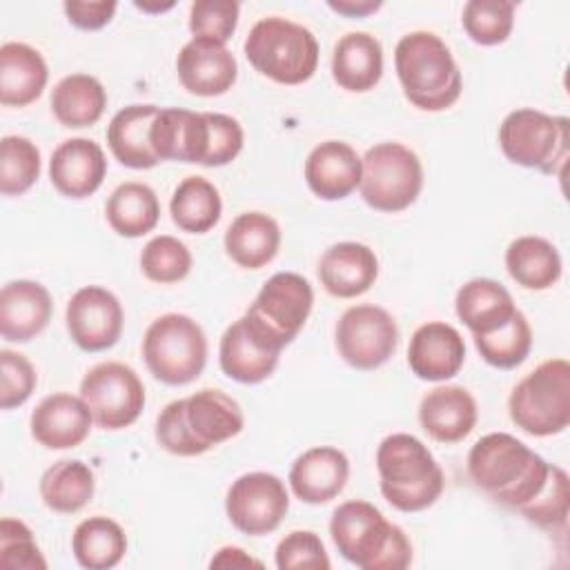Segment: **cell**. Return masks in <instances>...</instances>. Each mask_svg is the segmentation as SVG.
<instances>
[{
  "label": "cell",
  "mask_w": 570,
  "mask_h": 570,
  "mask_svg": "<svg viewBox=\"0 0 570 570\" xmlns=\"http://www.w3.org/2000/svg\"><path fill=\"white\" fill-rule=\"evenodd\" d=\"M334 82L354 94L376 87L383 76V47L367 31H350L338 38L332 53Z\"/></svg>",
  "instance_id": "obj_27"
},
{
  "label": "cell",
  "mask_w": 570,
  "mask_h": 570,
  "mask_svg": "<svg viewBox=\"0 0 570 570\" xmlns=\"http://www.w3.org/2000/svg\"><path fill=\"white\" fill-rule=\"evenodd\" d=\"M207 120H209V147H207L205 167H223L240 154L245 134L240 122L227 114L207 111Z\"/></svg>",
  "instance_id": "obj_47"
},
{
  "label": "cell",
  "mask_w": 570,
  "mask_h": 570,
  "mask_svg": "<svg viewBox=\"0 0 570 570\" xmlns=\"http://www.w3.org/2000/svg\"><path fill=\"white\" fill-rule=\"evenodd\" d=\"M512 423L530 436H552L570 423V363L548 358L528 372L510 392Z\"/></svg>",
  "instance_id": "obj_7"
},
{
  "label": "cell",
  "mask_w": 570,
  "mask_h": 570,
  "mask_svg": "<svg viewBox=\"0 0 570 570\" xmlns=\"http://www.w3.org/2000/svg\"><path fill=\"white\" fill-rule=\"evenodd\" d=\"M550 463L508 432L481 436L468 452V476L494 503L521 510L543 488Z\"/></svg>",
  "instance_id": "obj_1"
},
{
  "label": "cell",
  "mask_w": 570,
  "mask_h": 570,
  "mask_svg": "<svg viewBox=\"0 0 570 570\" xmlns=\"http://www.w3.org/2000/svg\"><path fill=\"white\" fill-rule=\"evenodd\" d=\"M180 85L194 96H223L229 91L238 76L234 53L214 40L191 38L176 58Z\"/></svg>",
  "instance_id": "obj_16"
},
{
  "label": "cell",
  "mask_w": 570,
  "mask_h": 570,
  "mask_svg": "<svg viewBox=\"0 0 570 570\" xmlns=\"http://www.w3.org/2000/svg\"><path fill=\"white\" fill-rule=\"evenodd\" d=\"M281 247L278 223L263 212L238 214L225 232L227 256L245 269H261L274 261Z\"/></svg>",
  "instance_id": "obj_30"
},
{
  "label": "cell",
  "mask_w": 570,
  "mask_h": 570,
  "mask_svg": "<svg viewBox=\"0 0 570 570\" xmlns=\"http://www.w3.org/2000/svg\"><path fill=\"white\" fill-rule=\"evenodd\" d=\"M454 309L472 336L501 327L517 312L512 294L492 278H472L461 285L454 298Z\"/></svg>",
  "instance_id": "obj_31"
},
{
  "label": "cell",
  "mask_w": 570,
  "mask_h": 570,
  "mask_svg": "<svg viewBox=\"0 0 570 570\" xmlns=\"http://www.w3.org/2000/svg\"><path fill=\"white\" fill-rule=\"evenodd\" d=\"M503 156L541 174L563 176L568 160V118L548 116L539 109L510 111L499 127Z\"/></svg>",
  "instance_id": "obj_10"
},
{
  "label": "cell",
  "mask_w": 570,
  "mask_h": 570,
  "mask_svg": "<svg viewBox=\"0 0 570 570\" xmlns=\"http://www.w3.org/2000/svg\"><path fill=\"white\" fill-rule=\"evenodd\" d=\"M116 7L118 4L114 0H67L62 4L67 20L85 31H96L109 24Z\"/></svg>",
  "instance_id": "obj_48"
},
{
  "label": "cell",
  "mask_w": 570,
  "mask_h": 570,
  "mask_svg": "<svg viewBox=\"0 0 570 570\" xmlns=\"http://www.w3.org/2000/svg\"><path fill=\"white\" fill-rule=\"evenodd\" d=\"M465 361V341L456 327L430 321L416 327L407 345V365L421 381H445L459 374Z\"/></svg>",
  "instance_id": "obj_19"
},
{
  "label": "cell",
  "mask_w": 570,
  "mask_h": 570,
  "mask_svg": "<svg viewBox=\"0 0 570 570\" xmlns=\"http://www.w3.org/2000/svg\"><path fill=\"white\" fill-rule=\"evenodd\" d=\"M312 305L309 281L294 272H278L267 278L243 318L263 345L283 352L303 330Z\"/></svg>",
  "instance_id": "obj_9"
},
{
  "label": "cell",
  "mask_w": 570,
  "mask_h": 570,
  "mask_svg": "<svg viewBox=\"0 0 570 570\" xmlns=\"http://www.w3.org/2000/svg\"><path fill=\"white\" fill-rule=\"evenodd\" d=\"M476 401L461 385H436L419 403V423L439 443H459L476 425Z\"/></svg>",
  "instance_id": "obj_25"
},
{
  "label": "cell",
  "mask_w": 570,
  "mask_h": 570,
  "mask_svg": "<svg viewBox=\"0 0 570 570\" xmlns=\"http://www.w3.org/2000/svg\"><path fill=\"white\" fill-rule=\"evenodd\" d=\"M517 4L510 0H470L463 7L461 24L472 42L492 47L508 40L514 27Z\"/></svg>",
  "instance_id": "obj_39"
},
{
  "label": "cell",
  "mask_w": 570,
  "mask_h": 570,
  "mask_svg": "<svg viewBox=\"0 0 570 570\" xmlns=\"http://www.w3.org/2000/svg\"><path fill=\"white\" fill-rule=\"evenodd\" d=\"M40 149L24 136L0 140V191L4 196L24 194L40 176Z\"/></svg>",
  "instance_id": "obj_40"
},
{
  "label": "cell",
  "mask_w": 570,
  "mask_h": 570,
  "mask_svg": "<svg viewBox=\"0 0 570 570\" xmlns=\"http://www.w3.org/2000/svg\"><path fill=\"white\" fill-rule=\"evenodd\" d=\"M0 568L4 570H45L47 561L33 539L31 528L4 517L0 521Z\"/></svg>",
  "instance_id": "obj_43"
},
{
  "label": "cell",
  "mask_w": 570,
  "mask_h": 570,
  "mask_svg": "<svg viewBox=\"0 0 570 570\" xmlns=\"http://www.w3.org/2000/svg\"><path fill=\"white\" fill-rule=\"evenodd\" d=\"M278 570H327L330 557L321 537L312 530H294L285 534L274 552Z\"/></svg>",
  "instance_id": "obj_45"
},
{
  "label": "cell",
  "mask_w": 570,
  "mask_h": 570,
  "mask_svg": "<svg viewBox=\"0 0 570 570\" xmlns=\"http://www.w3.org/2000/svg\"><path fill=\"white\" fill-rule=\"evenodd\" d=\"M147 370L165 385H187L200 376L207 363L203 327L185 314H163L149 323L142 336Z\"/></svg>",
  "instance_id": "obj_8"
},
{
  "label": "cell",
  "mask_w": 570,
  "mask_h": 570,
  "mask_svg": "<svg viewBox=\"0 0 570 570\" xmlns=\"http://www.w3.org/2000/svg\"><path fill=\"white\" fill-rule=\"evenodd\" d=\"M243 425V410L229 394L216 387H203L160 410L156 441L169 454L196 456L240 434Z\"/></svg>",
  "instance_id": "obj_2"
},
{
  "label": "cell",
  "mask_w": 570,
  "mask_h": 570,
  "mask_svg": "<svg viewBox=\"0 0 570 570\" xmlns=\"http://www.w3.org/2000/svg\"><path fill=\"white\" fill-rule=\"evenodd\" d=\"M151 147L158 160L205 165L209 147L207 111L167 107L158 111L151 125Z\"/></svg>",
  "instance_id": "obj_17"
},
{
  "label": "cell",
  "mask_w": 570,
  "mask_h": 570,
  "mask_svg": "<svg viewBox=\"0 0 570 570\" xmlns=\"http://www.w3.org/2000/svg\"><path fill=\"white\" fill-rule=\"evenodd\" d=\"M376 470L381 494L401 512H421L434 505L445 488L443 470L428 445L407 432L381 441Z\"/></svg>",
  "instance_id": "obj_5"
},
{
  "label": "cell",
  "mask_w": 570,
  "mask_h": 570,
  "mask_svg": "<svg viewBox=\"0 0 570 570\" xmlns=\"http://www.w3.org/2000/svg\"><path fill=\"white\" fill-rule=\"evenodd\" d=\"M212 568H247V566H261V561L252 559L245 550L240 548H234V546H227V548H220L216 552V557L209 561Z\"/></svg>",
  "instance_id": "obj_50"
},
{
  "label": "cell",
  "mask_w": 570,
  "mask_h": 570,
  "mask_svg": "<svg viewBox=\"0 0 570 570\" xmlns=\"http://www.w3.org/2000/svg\"><path fill=\"white\" fill-rule=\"evenodd\" d=\"M245 58L265 78L281 85L307 82L318 67L316 36L287 18H261L243 42Z\"/></svg>",
  "instance_id": "obj_6"
},
{
  "label": "cell",
  "mask_w": 570,
  "mask_h": 570,
  "mask_svg": "<svg viewBox=\"0 0 570 570\" xmlns=\"http://www.w3.org/2000/svg\"><path fill=\"white\" fill-rule=\"evenodd\" d=\"M49 80V69L38 49L27 42H4L0 47V102L4 107H27L40 98Z\"/></svg>",
  "instance_id": "obj_28"
},
{
  "label": "cell",
  "mask_w": 570,
  "mask_h": 570,
  "mask_svg": "<svg viewBox=\"0 0 570 570\" xmlns=\"http://www.w3.org/2000/svg\"><path fill=\"white\" fill-rule=\"evenodd\" d=\"M53 303L45 285L36 281H11L0 292V334L11 343L36 338L51 321Z\"/></svg>",
  "instance_id": "obj_23"
},
{
  "label": "cell",
  "mask_w": 570,
  "mask_h": 570,
  "mask_svg": "<svg viewBox=\"0 0 570 570\" xmlns=\"http://www.w3.org/2000/svg\"><path fill=\"white\" fill-rule=\"evenodd\" d=\"M71 552L87 570H109L127 552L125 530L109 517H89L71 534Z\"/></svg>",
  "instance_id": "obj_36"
},
{
  "label": "cell",
  "mask_w": 570,
  "mask_h": 570,
  "mask_svg": "<svg viewBox=\"0 0 570 570\" xmlns=\"http://www.w3.org/2000/svg\"><path fill=\"white\" fill-rule=\"evenodd\" d=\"M238 2L234 0H196L189 7V31L194 38L225 45L238 24Z\"/></svg>",
  "instance_id": "obj_44"
},
{
  "label": "cell",
  "mask_w": 570,
  "mask_h": 570,
  "mask_svg": "<svg viewBox=\"0 0 570 570\" xmlns=\"http://www.w3.org/2000/svg\"><path fill=\"white\" fill-rule=\"evenodd\" d=\"M327 7L341 16H347V18H365L374 11H379L383 7V2L379 0H330Z\"/></svg>",
  "instance_id": "obj_49"
},
{
  "label": "cell",
  "mask_w": 570,
  "mask_h": 570,
  "mask_svg": "<svg viewBox=\"0 0 570 570\" xmlns=\"http://www.w3.org/2000/svg\"><path fill=\"white\" fill-rule=\"evenodd\" d=\"M361 196L379 212H403L421 194L423 165L419 156L401 142H379L361 158Z\"/></svg>",
  "instance_id": "obj_11"
},
{
  "label": "cell",
  "mask_w": 570,
  "mask_h": 570,
  "mask_svg": "<svg viewBox=\"0 0 570 570\" xmlns=\"http://www.w3.org/2000/svg\"><path fill=\"white\" fill-rule=\"evenodd\" d=\"M94 472L78 459H60L40 476L42 503L60 514H73L82 510L94 497Z\"/></svg>",
  "instance_id": "obj_35"
},
{
  "label": "cell",
  "mask_w": 570,
  "mask_h": 570,
  "mask_svg": "<svg viewBox=\"0 0 570 570\" xmlns=\"http://www.w3.org/2000/svg\"><path fill=\"white\" fill-rule=\"evenodd\" d=\"M505 269L523 289L541 292L561 278V256L541 236H519L505 249Z\"/></svg>",
  "instance_id": "obj_32"
},
{
  "label": "cell",
  "mask_w": 570,
  "mask_h": 570,
  "mask_svg": "<svg viewBox=\"0 0 570 570\" xmlns=\"http://www.w3.org/2000/svg\"><path fill=\"white\" fill-rule=\"evenodd\" d=\"M289 510V494L272 472L240 474L227 490L225 512L232 525L249 537L274 532Z\"/></svg>",
  "instance_id": "obj_14"
},
{
  "label": "cell",
  "mask_w": 570,
  "mask_h": 570,
  "mask_svg": "<svg viewBox=\"0 0 570 570\" xmlns=\"http://www.w3.org/2000/svg\"><path fill=\"white\" fill-rule=\"evenodd\" d=\"M278 358H281V352L263 345L249 332L243 316L234 321L220 336V345H218L220 370L225 372V376H229L236 383L256 385L269 379L278 365Z\"/></svg>",
  "instance_id": "obj_26"
},
{
  "label": "cell",
  "mask_w": 570,
  "mask_h": 570,
  "mask_svg": "<svg viewBox=\"0 0 570 570\" xmlns=\"http://www.w3.org/2000/svg\"><path fill=\"white\" fill-rule=\"evenodd\" d=\"M158 111L156 105H129L114 114L107 127V145L120 165L151 169L160 163L149 138Z\"/></svg>",
  "instance_id": "obj_29"
},
{
  "label": "cell",
  "mask_w": 570,
  "mask_h": 570,
  "mask_svg": "<svg viewBox=\"0 0 570 570\" xmlns=\"http://www.w3.org/2000/svg\"><path fill=\"white\" fill-rule=\"evenodd\" d=\"M474 347L481 358L499 370H512L521 365L532 350V327L523 312H514L501 327L474 334Z\"/></svg>",
  "instance_id": "obj_38"
},
{
  "label": "cell",
  "mask_w": 570,
  "mask_h": 570,
  "mask_svg": "<svg viewBox=\"0 0 570 570\" xmlns=\"http://www.w3.org/2000/svg\"><path fill=\"white\" fill-rule=\"evenodd\" d=\"M363 163L343 140H325L305 158V183L323 200L347 198L361 183Z\"/></svg>",
  "instance_id": "obj_22"
},
{
  "label": "cell",
  "mask_w": 570,
  "mask_h": 570,
  "mask_svg": "<svg viewBox=\"0 0 570 570\" xmlns=\"http://www.w3.org/2000/svg\"><path fill=\"white\" fill-rule=\"evenodd\" d=\"M80 396L94 423L102 430L129 428L145 407V385L138 374L118 361L94 365L80 381Z\"/></svg>",
  "instance_id": "obj_12"
},
{
  "label": "cell",
  "mask_w": 570,
  "mask_h": 570,
  "mask_svg": "<svg viewBox=\"0 0 570 570\" xmlns=\"http://www.w3.org/2000/svg\"><path fill=\"white\" fill-rule=\"evenodd\" d=\"M109 227L125 238H140L158 225L160 203L156 191L145 183L118 185L105 205Z\"/></svg>",
  "instance_id": "obj_33"
},
{
  "label": "cell",
  "mask_w": 570,
  "mask_h": 570,
  "mask_svg": "<svg viewBox=\"0 0 570 570\" xmlns=\"http://www.w3.org/2000/svg\"><path fill=\"white\" fill-rule=\"evenodd\" d=\"M379 276V258L363 243L343 240L325 249L318 261V278L327 294L356 298L365 294Z\"/></svg>",
  "instance_id": "obj_24"
},
{
  "label": "cell",
  "mask_w": 570,
  "mask_h": 570,
  "mask_svg": "<svg viewBox=\"0 0 570 570\" xmlns=\"http://www.w3.org/2000/svg\"><path fill=\"white\" fill-rule=\"evenodd\" d=\"M399 345L392 314L379 305H354L336 323V350L354 370H376L390 361Z\"/></svg>",
  "instance_id": "obj_13"
},
{
  "label": "cell",
  "mask_w": 570,
  "mask_h": 570,
  "mask_svg": "<svg viewBox=\"0 0 570 570\" xmlns=\"http://www.w3.org/2000/svg\"><path fill=\"white\" fill-rule=\"evenodd\" d=\"M67 332L85 352H102L118 343L122 334V305L114 292L100 285L80 287L67 303Z\"/></svg>",
  "instance_id": "obj_15"
},
{
  "label": "cell",
  "mask_w": 570,
  "mask_h": 570,
  "mask_svg": "<svg viewBox=\"0 0 570 570\" xmlns=\"http://www.w3.org/2000/svg\"><path fill=\"white\" fill-rule=\"evenodd\" d=\"M107 158L91 138L62 140L49 160L51 185L67 198H87L102 185Z\"/></svg>",
  "instance_id": "obj_20"
},
{
  "label": "cell",
  "mask_w": 570,
  "mask_h": 570,
  "mask_svg": "<svg viewBox=\"0 0 570 570\" xmlns=\"http://www.w3.org/2000/svg\"><path fill=\"white\" fill-rule=\"evenodd\" d=\"M0 407L11 410L22 405L38 385V374L31 361L13 350H0Z\"/></svg>",
  "instance_id": "obj_46"
},
{
  "label": "cell",
  "mask_w": 570,
  "mask_h": 570,
  "mask_svg": "<svg viewBox=\"0 0 570 570\" xmlns=\"http://www.w3.org/2000/svg\"><path fill=\"white\" fill-rule=\"evenodd\" d=\"M330 534L341 557L361 570H403L412 563L407 534L367 501L341 503L332 512Z\"/></svg>",
  "instance_id": "obj_3"
},
{
  "label": "cell",
  "mask_w": 570,
  "mask_h": 570,
  "mask_svg": "<svg viewBox=\"0 0 570 570\" xmlns=\"http://www.w3.org/2000/svg\"><path fill=\"white\" fill-rule=\"evenodd\" d=\"M568 505H570L568 474L559 465H550V472L541 492L517 512L525 521L543 530H559V528H566L568 523Z\"/></svg>",
  "instance_id": "obj_42"
},
{
  "label": "cell",
  "mask_w": 570,
  "mask_h": 570,
  "mask_svg": "<svg viewBox=\"0 0 570 570\" xmlns=\"http://www.w3.org/2000/svg\"><path fill=\"white\" fill-rule=\"evenodd\" d=\"M191 252L174 236H154L140 252V269L151 283L169 285L183 281L191 272Z\"/></svg>",
  "instance_id": "obj_41"
},
{
  "label": "cell",
  "mask_w": 570,
  "mask_h": 570,
  "mask_svg": "<svg viewBox=\"0 0 570 570\" xmlns=\"http://www.w3.org/2000/svg\"><path fill=\"white\" fill-rule=\"evenodd\" d=\"M138 9L142 11H165V9H171L174 2H167V4H145V2H136Z\"/></svg>",
  "instance_id": "obj_51"
},
{
  "label": "cell",
  "mask_w": 570,
  "mask_h": 570,
  "mask_svg": "<svg viewBox=\"0 0 570 570\" xmlns=\"http://www.w3.org/2000/svg\"><path fill=\"white\" fill-rule=\"evenodd\" d=\"M350 476L345 452L332 445H316L296 456L289 470V485L296 499L321 505L336 499Z\"/></svg>",
  "instance_id": "obj_21"
},
{
  "label": "cell",
  "mask_w": 570,
  "mask_h": 570,
  "mask_svg": "<svg viewBox=\"0 0 570 570\" xmlns=\"http://www.w3.org/2000/svg\"><path fill=\"white\" fill-rule=\"evenodd\" d=\"M169 214L178 229L205 234L220 220L223 200L214 183L203 176H187L171 194Z\"/></svg>",
  "instance_id": "obj_37"
},
{
  "label": "cell",
  "mask_w": 570,
  "mask_h": 570,
  "mask_svg": "<svg viewBox=\"0 0 570 570\" xmlns=\"http://www.w3.org/2000/svg\"><path fill=\"white\" fill-rule=\"evenodd\" d=\"M94 416L82 401L67 392L45 396L31 412V436L49 450H69L80 445L91 430Z\"/></svg>",
  "instance_id": "obj_18"
},
{
  "label": "cell",
  "mask_w": 570,
  "mask_h": 570,
  "mask_svg": "<svg viewBox=\"0 0 570 570\" xmlns=\"http://www.w3.org/2000/svg\"><path fill=\"white\" fill-rule=\"evenodd\" d=\"M394 67L405 98L423 111L452 107L463 89L450 47L432 31L405 33L394 49Z\"/></svg>",
  "instance_id": "obj_4"
},
{
  "label": "cell",
  "mask_w": 570,
  "mask_h": 570,
  "mask_svg": "<svg viewBox=\"0 0 570 570\" xmlns=\"http://www.w3.org/2000/svg\"><path fill=\"white\" fill-rule=\"evenodd\" d=\"M107 107L102 82L89 73L65 76L51 91V111L65 127L80 129L96 125Z\"/></svg>",
  "instance_id": "obj_34"
}]
</instances>
